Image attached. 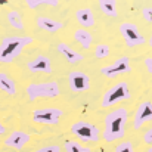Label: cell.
<instances>
[{
	"mask_svg": "<svg viewBox=\"0 0 152 152\" xmlns=\"http://www.w3.org/2000/svg\"><path fill=\"white\" fill-rule=\"evenodd\" d=\"M129 112L126 108H117L105 117V130L102 133L106 142H115L124 137Z\"/></svg>",
	"mask_w": 152,
	"mask_h": 152,
	"instance_id": "cell-1",
	"label": "cell"
},
{
	"mask_svg": "<svg viewBox=\"0 0 152 152\" xmlns=\"http://www.w3.org/2000/svg\"><path fill=\"white\" fill-rule=\"evenodd\" d=\"M34 39L28 36H10L4 37L0 43V62L10 64L28 45H31Z\"/></svg>",
	"mask_w": 152,
	"mask_h": 152,
	"instance_id": "cell-2",
	"label": "cell"
},
{
	"mask_svg": "<svg viewBox=\"0 0 152 152\" xmlns=\"http://www.w3.org/2000/svg\"><path fill=\"white\" fill-rule=\"evenodd\" d=\"M25 93L28 95L30 101H36L39 98H56L59 96L61 90L56 81H46V83H33L27 86Z\"/></svg>",
	"mask_w": 152,
	"mask_h": 152,
	"instance_id": "cell-3",
	"label": "cell"
},
{
	"mask_svg": "<svg viewBox=\"0 0 152 152\" xmlns=\"http://www.w3.org/2000/svg\"><path fill=\"white\" fill-rule=\"evenodd\" d=\"M132 98V93H130V89H129V84L126 81H120L117 83L115 86H112L102 98V106L103 108H108V106H114L115 103L123 101H127Z\"/></svg>",
	"mask_w": 152,
	"mask_h": 152,
	"instance_id": "cell-4",
	"label": "cell"
},
{
	"mask_svg": "<svg viewBox=\"0 0 152 152\" xmlns=\"http://www.w3.org/2000/svg\"><path fill=\"white\" fill-rule=\"evenodd\" d=\"M71 133L83 142H98L101 137L99 129L89 121H75L71 126Z\"/></svg>",
	"mask_w": 152,
	"mask_h": 152,
	"instance_id": "cell-5",
	"label": "cell"
},
{
	"mask_svg": "<svg viewBox=\"0 0 152 152\" xmlns=\"http://www.w3.org/2000/svg\"><path fill=\"white\" fill-rule=\"evenodd\" d=\"M33 121L37 124H45V126H53L58 124L61 117L64 115V111L59 108H40V109H34L33 111Z\"/></svg>",
	"mask_w": 152,
	"mask_h": 152,
	"instance_id": "cell-6",
	"label": "cell"
},
{
	"mask_svg": "<svg viewBox=\"0 0 152 152\" xmlns=\"http://www.w3.org/2000/svg\"><path fill=\"white\" fill-rule=\"evenodd\" d=\"M120 34L123 36V39H124V42L129 48H136V46H140L146 42V39L139 31V28L132 22L121 24L120 25Z\"/></svg>",
	"mask_w": 152,
	"mask_h": 152,
	"instance_id": "cell-7",
	"label": "cell"
},
{
	"mask_svg": "<svg viewBox=\"0 0 152 152\" xmlns=\"http://www.w3.org/2000/svg\"><path fill=\"white\" fill-rule=\"evenodd\" d=\"M129 72H132V65H130V59L127 56H121L115 62H112L109 65H105V66L101 68V74H103L108 78H114L117 75L129 74Z\"/></svg>",
	"mask_w": 152,
	"mask_h": 152,
	"instance_id": "cell-8",
	"label": "cell"
},
{
	"mask_svg": "<svg viewBox=\"0 0 152 152\" xmlns=\"http://www.w3.org/2000/svg\"><path fill=\"white\" fill-rule=\"evenodd\" d=\"M68 83L72 92H86L90 87V77L83 71H71L68 74Z\"/></svg>",
	"mask_w": 152,
	"mask_h": 152,
	"instance_id": "cell-9",
	"label": "cell"
},
{
	"mask_svg": "<svg viewBox=\"0 0 152 152\" xmlns=\"http://www.w3.org/2000/svg\"><path fill=\"white\" fill-rule=\"evenodd\" d=\"M148 121H152V102L145 101L142 102L136 112H134V118H133V127L136 130L142 129V126Z\"/></svg>",
	"mask_w": 152,
	"mask_h": 152,
	"instance_id": "cell-10",
	"label": "cell"
},
{
	"mask_svg": "<svg viewBox=\"0 0 152 152\" xmlns=\"http://www.w3.org/2000/svg\"><path fill=\"white\" fill-rule=\"evenodd\" d=\"M30 134L22 132V130H13L4 140V145L7 148H12V149H16V151H21L28 142H30Z\"/></svg>",
	"mask_w": 152,
	"mask_h": 152,
	"instance_id": "cell-11",
	"label": "cell"
},
{
	"mask_svg": "<svg viewBox=\"0 0 152 152\" xmlns=\"http://www.w3.org/2000/svg\"><path fill=\"white\" fill-rule=\"evenodd\" d=\"M28 69H30L31 72L50 74L52 72V62L48 56H45V55H37L31 62H28Z\"/></svg>",
	"mask_w": 152,
	"mask_h": 152,
	"instance_id": "cell-12",
	"label": "cell"
},
{
	"mask_svg": "<svg viewBox=\"0 0 152 152\" xmlns=\"http://www.w3.org/2000/svg\"><path fill=\"white\" fill-rule=\"evenodd\" d=\"M58 52L66 59V62L69 64H78L83 61V55L78 53L77 50H74L71 46H68L66 43H59L58 45Z\"/></svg>",
	"mask_w": 152,
	"mask_h": 152,
	"instance_id": "cell-13",
	"label": "cell"
},
{
	"mask_svg": "<svg viewBox=\"0 0 152 152\" xmlns=\"http://www.w3.org/2000/svg\"><path fill=\"white\" fill-rule=\"evenodd\" d=\"M37 27L48 31V33H58L59 30L64 28V24L61 21L52 19V18H48V16H39L37 18Z\"/></svg>",
	"mask_w": 152,
	"mask_h": 152,
	"instance_id": "cell-14",
	"label": "cell"
},
{
	"mask_svg": "<svg viewBox=\"0 0 152 152\" xmlns=\"http://www.w3.org/2000/svg\"><path fill=\"white\" fill-rule=\"evenodd\" d=\"M75 19L78 21V24L81 27H93L95 25V15L90 9L87 7H83V9H78L75 12Z\"/></svg>",
	"mask_w": 152,
	"mask_h": 152,
	"instance_id": "cell-15",
	"label": "cell"
},
{
	"mask_svg": "<svg viewBox=\"0 0 152 152\" xmlns=\"http://www.w3.org/2000/svg\"><path fill=\"white\" fill-rule=\"evenodd\" d=\"M74 39L78 42V45L83 48V49H89L90 45L93 43V37L92 34L86 30V28H80L74 33Z\"/></svg>",
	"mask_w": 152,
	"mask_h": 152,
	"instance_id": "cell-16",
	"label": "cell"
},
{
	"mask_svg": "<svg viewBox=\"0 0 152 152\" xmlns=\"http://www.w3.org/2000/svg\"><path fill=\"white\" fill-rule=\"evenodd\" d=\"M0 90L7 93V95L16 93V84L6 72H0Z\"/></svg>",
	"mask_w": 152,
	"mask_h": 152,
	"instance_id": "cell-17",
	"label": "cell"
},
{
	"mask_svg": "<svg viewBox=\"0 0 152 152\" xmlns=\"http://www.w3.org/2000/svg\"><path fill=\"white\" fill-rule=\"evenodd\" d=\"M99 3V9L105 15L108 16H112L115 18L118 15V10H117V0H98Z\"/></svg>",
	"mask_w": 152,
	"mask_h": 152,
	"instance_id": "cell-18",
	"label": "cell"
},
{
	"mask_svg": "<svg viewBox=\"0 0 152 152\" xmlns=\"http://www.w3.org/2000/svg\"><path fill=\"white\" fill-rule=\"evenodd\" d=\"M7 22L15 28V30H24V21H22V16L19 12L16 10H10L7 13Z\"/></svg>",
	"mask_w": 152,
	"mask_h": 152,
	"instance_id": "cell-19",
	"label": "cell"
},
{
	"mask_svg": "<svg viewBox=\"0 0 152 152\" xmlns=\"http://www.w3.org/2000/svg\"><path fill=\"white\" fill-rule=\"evenodd\" d=\"M64 148H65V152H90L89 148L83 146L81 143H78L75 140H66L64 143Z\"/></svg>",
	"mask_w": 152,
	"mask_h": 152,
	"instance_id": "cell-20",
	"label": "cell"
},
{
	"mask_svg": "<svg viewBox=\"0 0 152 152\" xmlns=\"http://www.w3.org/2000/svg\"><path fill=\"white\" fill-rule=\"evenodd\" d=\"M25 1L30 9H37L42 4H48V6H53V7H56L59 4V0H25Z\"/></svg>",
	"mask_w": 152,
	"mask_h": 152,
	"instance_id": "cell-21",
	"label": "cell"
},
{
	"mask_svg": "<svg viewBox=\"0 0 152 152\" xmlns=\"http://www.w3.org/2000/svg\"><path fill=\"white\" fill-rule=\"evenodd\" d=\"M109 46L108 45H98L96 46V50H95V56L98 58V59H105V58H108L109 56Z\"/></svg>",
	"mask_w": 152,
	"mask_h": 152,
	"instance_id": "cell-22",
	"label": "cell"
},
{
	"mask_svg": "<svg viewBox=\"0 0 152 152\" xmlns=\"http://www.w3.org/2000/svg\"><path fill=\"white\" fill-rule=\"evenodd\" d=\"M114 152H134L133 148V143L130 140H126V142H121L115 146V151Z\"/></svg>",
	"mask_w": 152,
	"mask_h": 152,
	"instance_id": "cell-23",
	"label": "cell"
},
{
	"mask_svg": "<svg viewBox=\"0 0 152 152\" xmlns=\"http://www.w3.org/2000/svg\"><path fill=\"white\" fill-rule=\"evenodd\" d=\"M36 152H61V148L58 145H49V146H43Z\"/></svg>",
	"mask_w": 152,
	"mask_h": 152,
	"instance_id": "cell-24",
	"label": "cell"
},
{
	"mask_svg": "<svg viewBox=\"0 0 152 152\" xmlns=\"http://www.w3.org/2000/svg\"><path fill=\"white\" fill-rule=\"evenodd\" d=\"M142 16H143V19L146 21V22H152V7H145L143 10H142Z\"/></svg>",
	"mask_w": 152,
	"mask_h": 152,
	"instance_id": "cell-25",
	"label": "cell"
},
{
	"mask_svg": "<svg viewBox=\"0 0 152 152\" xmlns=\"http://www.w3.org/2000/svg\"><path fill=\"white\" fill-rule=\"evenodd\" d=\"M143 140H145V143H148V145H152V127L145 133V136H143Z\"/></svg>",
	"mask_w": 152,
	"mask_h": 152,
	"instance_id": "cell-26",
	"label": "cell"
},
{
	"mask_svg": "<svg viewBox=\"0 0 152 152\" xmlns=\"http://www.w3.org/2000/svg\"><path fill=\"white\" fill-rule=\"evenodd\" d=\"M145 66H146V69H148V71L152 74V56H151V58H146V59H145Z\"/></svg>",
	"mask_w": 152,
	"mask_h": 152,
	"instance_id": "cell-27",
	"label": "cell"
},
{
	"mask_svg": "<svg viewBox=\"0 0 152 152\" xmlns=\"http://www.w3.org/2000/svg\"><path fill=\"white\" fill-rule=\"evenodd\" d=\"M6 133V129H4V126L1 124V121H0V136H3Z\"/></svg>",
	"mask_w": 152,
	"mask_h": 152,
	"instance_id": "cell-28",
	"label": "cell"
},
{
	"mask_svg": "<svg viewBox=\"0 0 152 152\" xmlns=\"http://www.w3.org/2000/svg\"><path fill=\"white\" fill-rule=\"evenodd\" d=\"M149 45H151V48H152V36H151V39H149Z\"/></svg>",
	"mask_w": 152,
	"mask_h": 152,
	"instance_id": "cell-29",
	"label": "cell"
},
{
	"mask_svg": "<svg viewBox=\"0 0 152 152\" xmlns=\"http://www.w3.org/2000/svg\"><path fill=\"white\" fill-rule=\"evenodd\" d=\"M146 152H152V145H151V146H149V149H148V151H146Z\"/></svg>",
	"mask_w": 152,
	"mask_h": 152,
	"instance_id": "cell-30",
	"label": "cell"
}]
</instances>
